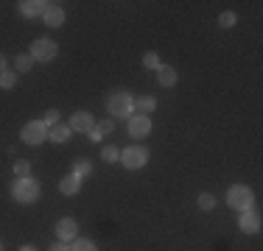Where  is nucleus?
I'll list each match as a JSON object with an SVG mask.
<instances>
[{"mask_svg": "<svg viewBox=\"0 0 263 251\" xmlns=\"http://www.w3.org/2000/svg\"><path fill=\"white\" fill-rule=\"evenodd\" d=\"M11 198H14L17 204H34V201L40 198V181L31 179V176L17 179L14 184H11Z\"/></svg>", "mask_w": 263, "mask_h": 251, "instance_id": "1", "label": "nucleus"}, {"mask_svg": "<svg viewBox=\"0 0 263 251\" xmlns=\"http://www.w3.org/2000/svg\"><path fill=\"white\" fill-rule=\"evenodd\" d=\"M106 109H109V117H132V95L126 90H115L106 100Z\"/></svg>", "mask_w": 263, "mask_h": 251, "instance_id": "2", "label": "nucleus"}, {"mask_svg": "<svg viewBox=\"0 0 263 251\" xmlns=\"http://www.w3.org/2000/svg\"><path fill=\"white\" fill-rule=\"evenodd\" d=\"M227 204L238 212H247V210H252L255 196H252V190H249L247 184H235V187L227 190Z\"/></svg>", "mask_w": 263, "mask_h": 251, "instance_id": "3", "label": "nucleus"}, {"mask_svg": "<svg viewBox=\"0 0 263 251\" xmlns=\"http://www.w3.org/2000/svg\"><path fill=\"white\" fill-rule=\"evenodd\" d=\"M20 140L26 142V145H40V142L48 140V126L42 120L26 123V126H23V131H20Z\"/></svg>", "mask_w": 263, "mask_h": 251, "instance_id": "4", "label": "nucleus"}, {"mask_svg": "<svg viewBox=\"0 0 263 251\" xmlns=\"http://www.w3.org/2000/svg\"><path fill=\"white\" fill-rule=\"evenodd\" d=\"M31 59L34 61H51V59H56V53H59V45H56L53 39H45V36H42V39H34L31 42Z\"/></svg>", "mask_w": 263, "mask_h": 251, "instance_id": "5", "label": "nucleus"}, {"mask_svg": "<svg viewBox=\"0 0 263 251\" xmlns=\"http://www.w3.org/2000/svg\"><path fill=\"white\" fill-rule=\"evenodd\" d=\"M121 162H123V168H129V171H140V168H146V162H148V151L143 145H132L126 151H121Z\"/></svg>", "mask_w": 263, "mask_h": 251, "instance_id": "6", "label": "nucleus"}, {"mask_svg": "<svg viewBox=\"0 0 263 251\" xmlns=\"http://www.w3.org/2000/svg\"><path fill=\"white\" fill-rule=\"evenodd\" d=\"M152 134V117L148 115H132L129 117V137L143 140V137Z\"/></svg>", "mask_w": 263, "mask_h": 251, "instance_id": "7", "label": "nucleus"}, {"mask_svg": "<svg viewBox=\"0 0 263 251\" xmlns=\"http://www.w3.org/2000/svg\"><path fill=\"white\" fill-rule=\"evenodd\" d=\"M56 237H59L62 243H73L79 237V223L73 221V218H59V221H56Z\"/></svg>", "mask_w": 263, "mask_h": 251, "instance_id": "8", "label": "nucleus"}, {"mask_svg": "<svg viewBox=\"0 0 263 251\" xmlns=\"http://www.w3.org/2000/svg\"><path fill=\"white\" fill-rule=\"evenodd\" d=\"M70 131H79V134H90L92 129H96V120H92V115L90 112H73V117H70Z\"/></svg>", "mask_w": 263, "mask_h": 251, "instance_id": "9", "label": "nucleus"}, {"mask_svg": "<svg viewBox=\"0 0 263 251\" xmlns=\"http://www.w3.org/2000/svg\"><path fill=\"white\" fill-rule=\"evenodd\" d=\"M42 20H45L48 28H59V25L65 23V9L56 6V3H48L45 11H42Z\"/></svg>", "mask_w": 263, "mask_h": 251, "instance_id": "10", "label": "nucleus"}, {"mask_svg": "<svg viewBox=\"0 0 263 251\" xmlns=\"http://www.w3.org/2000/svg\"><path fill=\"white\" fill-rule=\"evenodd\" d=\"M238 226H241V232H247V235H258V232H260V215L255 210L241 212V221H238Z\"/></svg>", "mask_w": 263, "mask_h": 251, "instance_id": "11", "label": "nucleus"}, {"mask_svg": "<svg viewBox=\"0 0 263 251\" xmlns=\"http://www.w3.org/2000/svg\"><path fill=\"white\" fill-rule=\"evenodd\" d=\"M157 100L152 95H140V98H132V115H152Z\"/></svg>", "mask_w": 263, "mask_h": 251, "instance_id": "12", "label": "nucleus"}, {"mask_svg": "<svg viewBox=\"0 0 263 251\" xmlns=\"http://www.w3.org/2000/svg\"><path fill=\"white\" fill-rule=\"evenodd\" d=\"M45 0H23L20 3V14L28 17V20H34V17H42V11H45Z\"/></svg>", "mask_w": 263, "mask_h": 251, "instance_id": "13", "label": "nucleus"}, {"mask_svg": "<svg viewBox=\"0 0 263 251\" xmlns=\"http://www.w3.org/2000/svg\"><path fill=\"white\" fill-rule=\"evenodd\" d=\"M70 126H65V123H56V126H51V129H48V140L51 142H67L70 140Z\"/></svg>", "mask_w": 263, "mask_h": 251, "instance_id": "14", "label": "nucleus"}, {"mask_svg": "<svg viewBox=\"0 0 263 251\" xmlns=\"http://www.w3.org/2000/svg\"><path fill=\"white\" fill-rule=\"evenodd\" d=\"M59 190L65 193V196H76V193L81 190V179L76 173H70V176H65V179L59 181Z\"/></svg>", "mask_w": 263, "mask_h": 251, "instance_id": "15", "label": "nucleus"}, {"mask_svg": "<svg viewBox=\"0 0 263 251\" xmlns=\"http://www.w3.org/2000/svg\"><path fill=\"white\" fill-rule=\"evenodd\" d=\"M177 78H179V73L174 70V67H168V65L157 67V81L162 87H174V84H177Z\"/></svg>", "mask_w": 263, "mask_h": 251, "instance_id": "16", "label": "nucleus"}, {"mask_svg": "<svg viewBox=\"0 0 263 251\" xmlns=\"http://www.w3.org/2000/svg\"><path fill=\"white\" fill-rule=\"evenodd\" d=\"M31 67H34V59H31V53H20L14 59V73H28Z\"/></svg>", "mask_w": 263, "mask_h": 251, "instance_id": "17", "label": "nucleus"}, {"mask_svg": "<svg viewBox=\"0 0 263 251\" xmlns=\"http://www.w3.org/2000/svg\"><path fill=\"white\" fill-rule=\"evenodd\" d=\"M14 84H17V73L6 67V70L0 73V90H14Z\"/></svg>", "mask_w": 263, "mask_h": 251, "instance_id": "18", "label": "nucleus"}, {"mask_svg": "<svg viewBox=\"0 0 263 251\" xmlns=\"http://www.w3.org/2000/svg\"><path fill=\"white\" fill-rule=\"evenodd\" d=\"M101 159L109 162V165L112 162H121V151H118L115 145H106V148H101Z\"/></svg>", "mask_w": 263, "mask_h": 251, "instance_id": "19", "label": "nucleus"}, {"mask_svg": "<svg viewBox=\"0 0 263 251\" xmlns=\"http://www.w3.org/2000/svg\"><path fill=\"white\" fill-rule=\"evenodd\" d=\"M70 251H98V248H96V243L84 240V237H76V240H73V246H70Z\"/></svg>", "mask_w": 263, "mask_h": 251, "instance_id": "20", "label": "nucleus"}, {"mask_svg": "<svg viewBox=\"0 0 263 251\" xmlns=\"http://www.w3.org/2000/svg\"><path fill=\"white\" fill-rule=\"evenodd\" d=\"M112 129H115V120H112V117H106V120H101V123H96V129H92V131H96L98 137H104V134H109Z\"/></svg>", "mask_w": 263, "mask_h": 251, "instance_id": "21", "label": "nucleus"}, {"mask_svg": "<svg viewBox=\"0 0 263 251\" xmlns=\"http://www.w3.org/2000/svg\"><path fill=\"white\" fill-rule=\"evenodd\" d=\"M14 173H17V179L31 176V162H28V159H17V162H14Z\"/></svg>", "mask_w": 263, "mask_h": 251, "instance_id": "22", "label": "nucleus"}, {"mask_svg": "<svg viewBox=\"0 0 263 251\" xmlns=\"http://www.w3.org/2000/svg\"><path fill=\"white\" fill-rule=\"evenodd\" d=\"M143 65H146V67H148V70H157V67L162 65V61H160V56H157V53H154V50H148V53H146V56H143Z\"/></svg>", "mask_w": 263, "mask_h": 251, "instance_id": "23", "label": "nucleus"}, {"mask_svg": "<svg viewBox=\"0 0 263 251\" xmlns=\"http://www.w3.org/2000/svg\"><path fill=\"white\" fill-rule=\"evenodd\" d=\"M92 173V165L87 159H76V176L79 179H84V176H90Z\"/></svg>", "mask_w": 263, "mask_h": 251, "instance_id": "24", "label": "nucleus"}, {"mask_svg": "<svg viewBox=\"0 0 263 251\" xmlns=\"http://www.w3.org/2000/svg\"><path fill=\"white\" fill-rule=\"evenodd\" d=\"M199 206H202L204 212H210L213 206H216V196H210V193H202V196H199Z\"/></svg>", "mask_w": 263, "mask_h": 251, "instance_id": "25", "label": "nucleus"}, {"mask_svg": "<svg viewBox=\"0 0 263 251\" xmlns=\"http://www.w3.org/2000/svg\"><path fill=\"white\" fill-rule=\"evenodd\" d=\"M235 23H238V17L233 14V11H224V14L218 17V25H221V28H233Z\"/></svg>", "mask_w": 263, "mask_h": 251, "instance_id": "26", "label": "nucleus"}, {"mask_svg": "<svg viewBox=\"0 0 263 251\" xmlns=\"http://www.w3.org/2000/svg\"><path fill=\"white\" fill-rule=\"evenodd\" d=\"M42 123H45L48 129H51V126H56V123H59V109H48V112H45V120H42Z\"/></svg>", "mask_w": 263, "mask_h": 251, "instance_id": "27", "label": "nucleus"}, {"mask_svg": "<svg viewBox=\"0 0 263 251\" xmlns=\"http://www.w3.org/2000/svg\"><path fill=\"white\" fill-rule=\"evenodd\" d=\"M48 251H70V246H67V243H62V240H59V243H53V246L48 248Z\"/></svg>", "mask_w": 263, "mask_h": 251, "instance_id": "28", "label": "nucleus"}, {"mask_svg": "<svg viewBox=\"0 0 263 251\" xmlns=\"http://www.w3.org/2000/svg\"><path fill=\"white\" fill-rule=\"evenodd\" d=\"M3 70H6V56L0 53V73H3Z\"/></svg>", "mask_w": 263, "mask_h": 251, "instance_id": "29", "label": "nucleus"}, {"mask_svg": "<svg viewBox=\"0 0 263 251\" xmlns=\"http://www.w3.org/2000/svg\"><path fill=\"white\" fill-rule=\"evenodd\" d=\"M20 251H36V248H34V246H23Z\"/></svg>", "mask_w": 263, "mask_h": 251, "instance_id": "30", "label": "nucleus"}, {"mask_svg": "<svg viewBox=\"0 0 263 251\" xmlns=\"http://www.w3.org/2000/svg\"><path fill=\"white\" fill-rule=\"evenodd\" d=\"M0 251H3V243H0Z\"/></svg>", "mask_w": 263, "mask_h": 251, "instance_id": "31", "label": "nucleus"}]
</instances>
